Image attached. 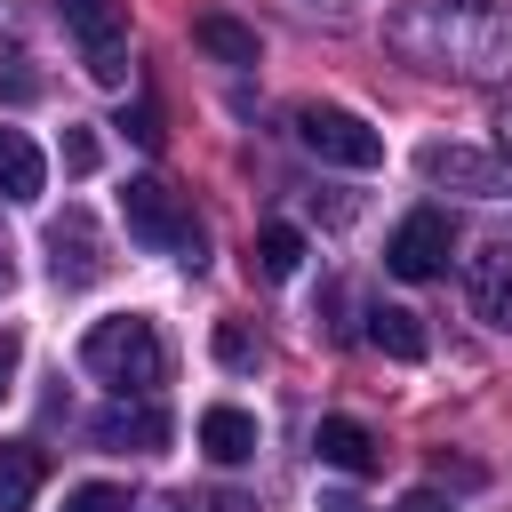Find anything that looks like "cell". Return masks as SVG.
Wrapping results in <instances>:
<instances>
[{"label":"cell","instance_id":"cell-11","mask_svg":"<svg viewBox=\"0 0 512 512\" xmlns=\"http://www.w3.org/2000/svg\"><path fill=\"white\" fill-rule=\"evenodd\" d=\"M320 464H336V472H376V432L360 424V416H320Z\"/></svg>","mask_w":512,"mask_h":512},{"label":"cell","instance_id":"cell-9","mask_svg":"<svg viewBox=\"0 0 512 512\" xmlns=\"http://www.w3.org/2000/svg\"><path fill=\"white\" fill-rule=\"evenodd\" d=\"M96 440L120 448V456H128V448L144 456V448H168V416H160L152 400H112V408L96 416Z\"/></svg>","mask_w":512,"mask_h":512},{"label":"cell","instance_id":"cell-10","mask_svg":"<svg viewBox=\"0 0 512 512\" xmlns=\"http://www.w3.org/2000/svg\"><path fill=\"white\" fill-rule=\"evenodd\" d=\"M464 288H472V304H480V320H488V328H512V248H504V240L472 256Z\"/></svg>","mask_w":512,"mask_h":512},{"label":"cell","instance_id":"cell-7","mask_svg":"<svg viewBox=\"0 0 512 512\" xmlns=\"http://www.w3.org/2000/svg\"><path fill=\"white\" fill-rule=\"evenodd\" d=\"M448 248H456L448 216H440V208H416V216H400V224H392L384 264H392L400 280H440V272H448Z\"/></svg>","mask_w":512,"mask_h":512},{"label":"cell","instance_id":"cell-20","mask_svg":"<svg viewBox=\"0 0 512 512\" xmlns=\"http://www.w3.org/2000/svg\"><path fill=\"white\" fill-rule=\"evenodd\" d=\"M216 360H224V368H256V336L224 320V328H216Z\"/></svg>","mask_w":512,"mask_h":512},{"label":"cell","instance_id":"cell-22","mask_svg":"<svg viewBox=\"0 0 512 512\" xmlns=\"http://www.w3.org/2000/svg\"><path fill=\"white\" fill-rule=\"evenodd\" d=\"M392 512H456V504H448V496H440V488H408V496H400V504H392Z\"/></svg>","mask_w":512,"mask_h":512},{"label":"cell","instance_id":"cell-2","mask_svg":"<svg viewBox=\"0 0 512 512\" xmlns=\"http://www.w3.org/2000/svg\"><path fill=\"white\" fill-rule=\"evenodd\" d=\"M80 368L120 384V392H144V384H160V328L144 312H112L80 336Z\"/></svg>","mask_w":512,"mask_h":512},{"label":"cell","instance_id":"cell-18","mask_svg":"<svg viewBox=\"0 0 512 512\" xmlns=\"http://www.w3.org/2000/svg\"><path fill=\"white\" fill-rule=\"evenodd\" d=\"M64 512H128V496H120L112 480H80V488L64 496Z\"/></svg>","mask_w":512,"mask_h":512},{"label":"cell","instance_id":"cell-3","mask_svg":"<svg viewBox=\"0 0 512 512\" xmlns=\"http://www.w3.org/2000/svg\"><path fill=\"white\" fill-rule=\"evenodd\" d=\"M120 216H128V232L152 248V256H176L184 272H200V224L184 216V200L160 184V176H128V192H120Z\"/></svg>","mask_w":512,"mask_h":512},{"label":"cell","instance_id":"cell-21","mask_svg":"<svg viewBox=\"0 0 512 512\" xmlns=\"http://www.w3.org/2000/svg\"><path fill=\"white\" fill-rule=\"evenodd\" d=\"M120 128H128V136H136V144H144V152H152V144H160V112H152V104H136V112H128V120H120Z\"/></svg>","mask_w":512,"mask_h":512},{"label":"cell","instance_id":"cell-14","mask_svg":"<svg viewBox=\"0 0 512 512\" xmlns=\"http://www.w3.org/2000/svg\"><path fill=\"white\" fill-rule=\"evenodd\" d=\"M200 448H208L216 464H248V456H256V416H248V408H208V416H200Z\"/></svg>","mask_w":512,"mask_h":512},{"label":"cell","instance_id":"cell-12","mask_svg":"<svg viewBox=\"0 0 512 512\" xmlns=\"http://www.w3.org/2000/svg\"><path fill=\"white\" fill-rule=\"evenodd\" d=\"M40 480H48V456L32 440H0V512H24L40 496Z\"/></svg>","mask_w":512,"mask_h":512},{"label":"cell","instance_id":"cell-13","mask_svg":"<svg viewBox=\"0 0 512 512\" xmlns=\"http://www.w3.org/2000/svg\"><path fill=\"white\" fill-rule=\"evenodd\" d=\"M48 168H40V144L24 128H0V200H40Z\"/></svg>","mask_w":512,"mask_h":512},{"label":"cell","instance_id":"cell-16","mask_svg":"<svg viewBox=\"0 0 512 512\" xmlns=\"http://www.w3.org/2000/svg\"><path fill=\"white\" fill-rule=\"evenodd\" d=\"M368 344L392 352V360H424V328L408 304H368Z\"/></svg>","mask_w":512,"mask_h":512},{"label":"cell","instance_id":"cell-8","mask_svg":"<svg viewBox=\"0 0 512 512\" xmlns=\"http://www.w3.org/2000/svg\"><path fill=\"white\" fill-rule=\"evenodd\" d=\"M104 272V256H96V224L80 216V208H64L56 224H48V280L56 288H88Z\"/></svg>","mask_w":512,"mask_h":512},{"label":"cell","instance_id":"cell-5","mask_svg":"<svg viewBox=\"0 0 512 512\" xmlns=\"http://www.w3.org/2000/svg\"><path fill=\"white\" fill-rule=\"evenodd\" d=\"M56 16H64V32L80 40V56H88V80L120 88V80H128V48H120V24H128V8H120V0H56Z\"/></svg>","mask_w":512,"mask_h":512},{"label":"cell","instance_id":"cell-25","mask_svg":"<svg viewBox=\"0 0 512 512\" xmlns=\"http://www.w3.org/2000/svg\"><path fill=\"white\" fill-rule=\"evenodd\" d=\"M0 288H8V240H0Z\"/></svg>","mask_w":512,"mask_h":512},{"label":"cell","instance_id":"cell-1","mask_svg":"<svg viewBox=\"0 0 512 512\" xmlns=\"http://www.w3.org/2000/svg\"><path fill=\"white\" fill-rule=\"evenodd\" d=\"M384 40L432 72H464V80L512 72V16L488 0H408L384 16Z\"/></svg>","mask_w":512,"mask_h":512},{"label":"cell","instance_id":"cell-17","mask_svg":"<svg viewBox=\"0 0 512 512\" xmlns=\"http://www.w3.org/2000/svg\"><path fill=\"white\" fill-rule=\"evenodd\" d=\"M296 264H304V232H296V224H264L256 248H248V272H256V280H288Z\"/></svg>","mask_w":512,"mask_h":512},{"label":"cell","instance_id":"cell-6","mask_svg":"<svg viewBox=\"0 0 512 512\" xmlns=\"http://www.w3.org/2000/svg\"><path fill=\"white\" fill-rule=\"evenodd\" d=\"M424 184H448V192H480V200H504L512 192V152H480V144H424L416 152Z\"/></svg>","mask_w":512,"mask_h":512},{"label":"cell","instance_id":"cell-19","mask_svg":"<svg viewBox=\"0 0 512 512\" xmlns=\"http://www.w3.org/2000/svg\"><path fill=\"white\" fill-rule=\"evenodd\" d=\"M96 160H104L96 128H64V168H72V176H96Z\"/></svg>","mask_w":512,"mask_h":512},{"label":"cell","instance_id":"cell-23","mask_svg":"<svg viewBox=\"0 0 512 512\" xmlns=\"http://www.w3.org/2000/svg\"><path fill=\"white\" fill-rule=\"evenodd\" d=\"M8 376H16V336H0V400H8Z\"/></svg>","mask_w":512,"mask_h":512},{"label":"cell","instance_id":"cell-4","mask_svg":"<svg viewBox=\"0 0 512 512\" xmlns=\"http://www.w3.org/2000/svg\"><path fill=\"white\" fill-rule=\"evenodd\" d=\"M296 144L312 160H336V168H376L384 160V136L360 112H344V104H304L296 112Z\"/></svg>","mask_w":512,"mask_h":512},{"label":"cell","instance_id":"cell-15","mask_svg":"<svg viewBox=\"0 0 512 512\" xmlns=\"http://www.w3.org/2000/svg\"><path fill=\"white\" fill-rule=\"evenodd\" d=\"M192 40L216 56V64H256V32L240 24V16H224V8H208V16H192Z\"/></svg>","mask_w":512,"mask_h":512},{"label":"cell","instance_id":"cell-24","mask_svg":"<svg viewBox=\"0 0 512 512\" xmlns=\"http://www.w3.org/2000/svg\"><path fill=\"white\" fill-rule=\"evenodd\" d=\"M200 512H248V504H240V496H208Z\"/></svg>","mask_w":512,"mask_h":512}]
</instances>
